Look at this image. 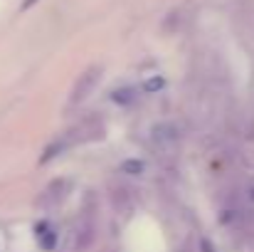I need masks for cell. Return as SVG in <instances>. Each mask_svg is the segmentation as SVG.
<instances>
[{
  "instance_id": "obj_5",
  "label": "cell",
  "mask_w": 254,
  "mask_h": 252,
  "mask_svg": "<svg viewBox=\"0 0 254 252\" xmlns=\"http://www.w3.org/2000/svg\"><path fill=\"white\" fill-rule=\"evenodd\" d=\"M37 243L42 250H52L57 245V235H55V228L47 225V223H40L37 225Z\"/></svg>"
},
{
  "instance_id": "obj_7",
  "label": "cell",
  "mask_w": 254,
  "mask_h": 252,
  "mask_svg": "<svg viewBox=\"0 0 254 252\" xmlns=\"http://www.w3.org/2000/svg\"><path fill=\"white\" fill-rule=\"evenodd\" d=\"M114 99H116V101H121V104L133 101V89H121V91H116V94H114Z\"/></svg>"
},
{
  "instance_id": "obj_3",
  "label": "cell",
  "mask_w": 254,
  "mask_h": 252,
  "mask_svg": "<svg viewBox=\"0 0 254 252\" xmlns=\"http://www.w3.org/2000/svg\"><path fill=\"white\" fill-rule=\"evenodd\" d=\"M69 190H72V183H69L67 178H57V180H52V183L45 188V193H42V198H40V205H42V208H57V205H62V203L67 200Z\"/></svg>"
},
{
  "instance_id": "obj_6",
  "label": "cell",
  "mask_w": 254,
  "mask_h": 252,
  "mask_svg": "<svg viewBox=\"0 0 254 252\" xmlns=\"http://www.w3.org/2000/svg\"><path fill=\"white\" fill-rule=\"evenodd\" d=\"M242 198H245V203H247V205H252V208H254V180H250V183L245 185Z\"/></svg>"
},
{
  "instance_id": "obj_9",
  "label": "cell",
  "mask_w": 254,
  "mask_h": 252,
  "mask_svg": "<svg viewBox=\"0 0 254 252\" xmlns=\"http://www.w3.org/2000/svg\"><path fill=\"white\" fill-rule=\"evenodd\" d=\"M161 84H163L161 80H156V82H148V84H146V89H148V91H153V89H158Z\"/></svg>"
},
{
  "instance_id": "obj_4",
  "label": "cell",
  "mask_w": 254,
  "mask_h": 252,
  "mask_svg": "<svg viewBox=\"0 0 254 252\" xmlns=\"http://www.w3.org/2000/svg\"><path fill=\"white\" fill-rule=\"evenodd\" d=\"M151 144H153V149H156L158 154H170V151H175L178 134H175V129H173L170 124H161V126L153 129V134H151Z\"/></svg>"
},
{
  "instance_id": "obj_8",
  "label": "cell",
  "mask_w": 254,
  "mask_h": 252,
  "mask_svg": "<svg viewBox=\"0 0 254 252\" xmlns=\"http://www.w3.org/2000/svg\"><path fill=\"white\" fill-rule=\"evenodd\" d=\"M141 164H138V161H126V164H124V170H128V173H138V170H141Z\"/></svg>"
},
{
  "instance_id": "obj_2",
  "label": "cell",
  "mask_w": 254,
  "mask_h": 252,
  "mask_svg": "<svg viewBox=\"0 0 254 252\" xmlns=\"http://www.w3.org/2000/svg\"><path fill=\"white\" fill-rule=\"evenodd\" d=\"M99 82H101V67H99V65L84 70V72L79 75V80L74 82V89H72V94H69V104H72V106L82 104L86 96L99 86Z\"/></svg>"
},
{
  "instance_id": "obj_1",
  "label": "cell",
  "mask_w": 254,
  "mask_h": 252,
  "mask_svg": "<svg viewBox=\"0 0 254 252\" xmlns=\"http://www.w3.org/2000/svg\"><path fill=\"white\" fill-rule=\"evenodd\" d=\"M99 139H104V124H101V119H86V121H79L77 126H72L60 141H55L47 151H45V156H42V164H47L50 159H55V156H60V151H64V149H69V146H79V144H89V141H99Z\"/></svg>"
}]
</instances>
